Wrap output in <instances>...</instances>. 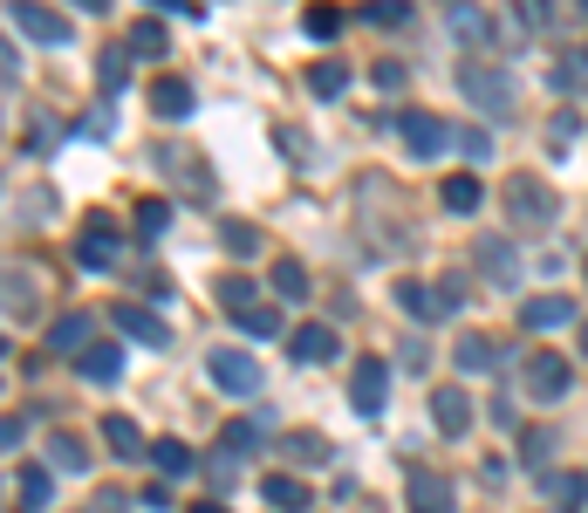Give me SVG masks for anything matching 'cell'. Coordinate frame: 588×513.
Returning <instances> with one entry per match:
<instances>
[{
    "instance_id": "cell-15",
    "label": "cell",
    "mask_w": 588,
    "mask_h": 513,
    "mask_svg": "<svg viewBox=\"0 0 588 513\" xmlns=\"http://www.w3.org/2000/svg\"><path fill=\"white\" fill-rule=\"evenodd\" d=\"M104 445H110L117 458H151V445H144L137 418H123V410H110V418H104Z\"/></svg>"
},
{
    "instance_id": "cell-50",
    "label": "cell",
    "mask_w": 588,
    "mask_h": 513,
    "mask_svg": "<svg viewBox=\"0 0 588 513\" xmlns=\"http://www.w3.org/2000/svg\"><path fill=\"white\" fill-rule=\"evenodd\" d=\"M151 8H178V0H151Z\"/></svg>"
},
{
    "instance_id": "cell-38",
    "label": "cell",
    "mask_w": 588,
    "mask_h": 513,
    "mask_svg": "<svg viewBox=\"0 0 588 513\" xmlns=\"http://www.w3.org/2000/svg\"><path fill=\"white\" fill-rule=\"evenodd\" d=\"M96 75H104V90H123V75H131V48H104Z\"/></svg>"
},
{
    "instance_id": "cell-44",
    "label": "cell",
    "mask_w": 588,
    "mask_h": 513,
    "mask_svg": "<svg viewBox=\"0 0 588 513\" xmlns=\"http://www.w3.org/2000/svg\"><path fill=\"white\" fill-rule=\"evenodd\" d=\"M370 75H376V90H404V62H376Z\"/></svg>"
},
{
    "instance_id": "cell-42",
    "label": "cell",
    "mask_w": 588,
    "mask_h": 513,
    "mask_svg": "<svg viewBox=\"0 0 588 513\" xmlns=\"http://www.w3.org/2000/svg\"><path fill=\"white\" fill-rule=\"evenodd\" d=\"M370 21H376V28H397V21L404 14H411V8H404V0H370V8H363Z\"/></svg>"
},
{
    "instance_id": "cell-39",
    "label": "cell",
    "mask_w": 588,
    "mask_h": 513,
    "mask_svg": "<svg viewBox=\"0 0 588 513\" xmlns=\"http://www.w3.org/2000/svg\"><path fill=\"white\" fill-rule=\"evenodd\" d=\"M219 301L233 308V315H240V308H253V281H247V274H226V281H219Z\"/></svg>"
},
{
    "instance_id": "cell-14",
    "label": "cell",
    "mask_w": 588,
    "mask_h": 513,
    "mask_svg": "<svg viewBox=\"0 0 588 513\" xmlns=\"http://www.w3.org/2000/svg\"><path fill=\"white\" fill-rule=\"evenodd\" d=\"M479 274L493 281V288H514V281H520V253L506 240H479Z\"/></svg>"
},
{
    "instance_id": "cell-23",
    "label": "cell",
    "mask_w": 588,
    "mask_h": 513,
    "mask_svg": "<svg viewBox=\"0 0 588 513\" xmlns=\"http://www.w3.org/2000/svg\"><path fill=\"white\" fill-rule=\"evenodd\" d=\"M452 363L479 377V370H493V363H500V349L485 343V336H458V343H452Z\"/></svg>"
},
{
    "instance_id": "cell-16",
    "label": "cell",
    "mask_w": 588,
    "mask_h": 513,
    "mask_svg": "<svg viewBox=\"0 0 588 513\" xmlns=\"http://www.w3.org/2000/svg\"><path fill=\"white\" fill-rule=\"evenodd\" d=\"M75 370H83L89 383H117L123 377V349L117 343H89L83 356H75Z\"/></svg>"
},
{
    "instance_id": "cell-49",
    "label": "cell",
    "mask_w": 588,
    "mask_h": 513,
    "mask_svg": "<svg viewBox=\"0 0 588 513\" xmlns=\"http://www.w3.org/2000/svg\"><path fill=\"white\" fill-rule=\"evenodd\" d=\"M192 513H226V506H213V500H206V506H192Z\"/></svg>"
},
{
    "instance_id": "cell-32",
    "label": "cell",
    "mask_w": 588,
    "mask_h": 513,
    "mask_svg": "<svg viewBox=\"0 0 588 513\" xmlns=\"http://www.w3.org/2000/svg\"><path fill=\"white\" fill-rule=\"evenodd\" d=\"M274 295H280V301H301V295H309V267H301V261H280V267H274Z\"/></svg>"
},
{
    "instance_id": "cell-37",
    "label": "cell",
    "mask_w": 588,
    "mask_h": 513,
    "mask_svg": "<svg viewBox=\"0 0 588 513\" xmlns=\"http://www.w3.org/2000/svg\"><path fill=\"white\" fill-rule=\"evenodd\" d=\"M548 452H554V431H548V425H527L520 458H527V466H548Z\"/></svg>"
},
{
    "instance_id": "cell-27",
    "label": "cell",
    "mask_w": 588,
    "mask_h": 513,
    "mask_svg": "<svg viewBox=\"0 0 588 513\" xmlns=\"http://www.w3.org/2000/svg\"><path fill=\"white\" fill-rule=\"evenodd\" d=\"M48 458H56L62 473H83V466H89V445L75 439V431H56V439H48Z\"/></svg>"
},
{
    "instance_id": "cell-54",
    "label": "cell",
    "mask_w": 588,
    "mask_h": 513,
    "mask_svg": "<svg viewBox=\"0 0 588 513\" xmlns=\"http://www.w3.org/2000/svg\"><path fill=\"white\" fill-rule=\"evenodd\" d=\"M581 62H588V48H581Z\"/></svg>"
},
{
    "instance_id": "cell-1",
    "label": "cell",
    "mask_w": 588,
    "mask_h": 513,
    "mask_svg": "<svg viewBox=\"0 0 588 513\" xmlns=\"http://www.w3.org/2000/svg\"><path fill=\"white\" fill-rule=\"evenodd\" d=\"M500 205H506V219L520 226V234H541V226H554V192L541 186L533 171H514L500 186Z\"/></svg>"
},
{
    "instance_id": "cell-4",
    "label": "cell",
    "mask_w": 588,
    "mask_h": 513,
    "mask_svg": "<svg viewBox=\"0 0 588 513\" xmlns=\"http://www.w3.org/2000/svg\"><path fill=\"white\" fill-rule=\"evenodd\" d=\"M8 21L28 41H41V48H69L75 35H69V21L56 14V8H41V0H8Z\"/></svg>"
},
{
    "instance_id": "cell-48",
    "label": "cell",
    "mask_w": 588,
    "mask_h": 513,
    "mask_svg": "<svg viewBox=\"0 0 588 513\" xmlns=\"http://www.w3.org/2000/svg\"><path fill=\"white\" fill-rule=\"evenodd\" d=\"M75 8H83V14H104V8H110V0H75Z\"/></svg>"
},
{
    "instance_id": "cell-25",
    "label": "cell",
    "mask_w": 588,
    "mask_h": 513,
    "mask_svg": "<svg viewBox=\"0 0 588 513\" xmlns=\"http://www.w3.org/2000/svg\"><path fill=\"white\" fill-rule=\"evenodd\" d=\"M397 308H404L411 322H431V315H439V295H431L424 281H397Z\"/></svg>"
},
{
    "instance_id": "cell-45",
    "label": "cell",
    "mask_w": 588,
    "mask_h": 513,
    "mask_svg": "<svg viewBox=\"0 0 588 513\" xmlns=\"http://www.w3.org/2000/svg\"><path fill=\"white\" fill-rule=\"evenodd\" d=\"M21 439H28V425H21V418H0V452H14Z\"/></svg>"
},
{
    "instance_id": "cell-47",
    "label": "cell",
    "mask_w": 588,
    "mask_h": 513,
    "mask_svg": "<svg viewBox=\"0 0 588 513\" xmlns=\"http://www.w3.org/2000/svg\"><path fill=\"white\" fill-rule=\"evenodd\" d=\"M14 69H21V62H14V48H8V35H0V75H8V83H14Z\"/></svg>"
},
{
    "instance_id": "cell-53",
    "label": "cell",
    "mask_w": 588,
    "mask_h": 513,
    "mask_svg": "<svg viewBox=\"0 0 588 513\" xmlns=\"http://www.w3.org/2000/svg\"><path fill=\"white\" fill-rule=\"evenodd\" d=\"M581 14H588V0H581Z\"/></svg>"
},
{
    "instance_id": "cell-31",
    "label": "cell",
    "mask_w": 588,
    "mask_h": 513,
    "mask_svg": "<svg viewBox=\"0 0 588 513\" xmlns=\"http://www.w3.org/2000/svg\"><path fill=\"white\" fill-rule=\"evenodd\" d=\"M151 458H158V473H165V479L192 473V445H178V439H158V445H151Z\"/></svg>"
},
{
    "instance_id": "cell-8",
    "label": "cell",
    "mask_w": 588,
    "mask_h": 513,
    "mask_svg": "<svg viewBox=\"0 0 588 513\" xmlns=\"http://www.w3.org/2000/svg\"><path fill=\"white\" fill-rule=\"evenodd\" d=\"M397 138L411 144V158H439V151L452 144L445 117H431V110H397Z\"/></svg>"
},
{
    "instance_id": "cell-55",
    "label": "cell",
    "mask_w": 588,
    "mask_h": 513,
    "mask_svg": "<svg viewBox=\"0 0 588 513\" xmlns=\"http://www.w3.org/2000/svg\"><path fill=\"white\" fill-rule=\"evenodd\" d=\"M581 274H588V267H581Z\"/></svg>"
},
{
    "instance_id": "cell-10",
    "label": "cell",
    "mask_w": 588,
    "mask_h": 513,
    "mask_svg": "<svg viewBox=\"0 0 588 513\" xmlns=\"http://www.w3.org/2000/svg\"><path fill=\"white\" fill-rule=\"evenodd\" d=\"M568 322H575L568 295H527L520 301V329H527V336H554V329H568Z\"/></svg>"
},
{
    "instance_id": "cell-13",
    "label": "cell",
    "mask_w": 588,
    "mask_h": 513,
    "mask_svg": "<svg viewBox=\"0 0 588 513\" xmlns=\"http://www.w3.org/2000/svg\"><path fill=\"white\" fill-rule=\"evenodd\" d=\"M431 418H439L445 439H458V431H472V397L458 383H445V391H431Z\"/></svg>"
},
{
    "instance_id": "cell-33",
    "label": "cell",
    "mask_w": 588,
    "mask_h": 513,
    "mask_svg": "<svg viewBox=\"0 0 588 513\" xmlns=\"http://www.w3.org/2000/svg\"><path fill=\"white\" fill-rule=\"evenodd\" d=\"M301 28H309L315 41H328V35H343V8H328V0H315V8L301 14Z\"/></svg>"
},
{
    "instance_id": "cell-28",
    "label": "cell",
    "mask_w": 588,
    "mask_h": 513,
    "mask_svg": "<svg viewBox=\"0 0 588 513\" xmlns=\"http://www.w3.org/2000/svg\"><path fill=\"white\" fill-rule=\"evenodd\" d=\"M123 48H131V56H144V62H151V56H165V48H171V41H165V21H137Z\"/></svg>"
},
{
    "instance_id": "cell-21",
    "label": "cell",
    "mask_w": 588,
    "mask_h": 513,
    "mask_svg": "<svg viewBox=\"0 0 588 513\" xmlns=\"http://www.w3.org/2000/svg\"><path fill=\"white\" fill-rule=\"evenodd\" d=\"M261 493H267V506H274V513H301V506H309V486H301V479H288V473L261 479Z\"/></svg>"
},
{
    "instance_id": "cell-12",
    "label": "cell",
    "mask_w": 588,
    "mask_h": 513,
    "mask_svg": "<svg viewBox=\"0 0 588 513\" xmlns=\"http://www.w3.org/2000/svg\"><path fill=\"white\" fill-rule=\"evenodd\" d=\"M151 158H158V171H165V178H178V186H185V192H213L206 165H199L185 144H158V151H151Z\"/></svg>"
},
{
    "instance_id": "cell-24",
    "label": "cell",
    "mask_w": 588,
    "mask_h": 513,
    "mask_svg": "<svg viewBox=\"0 0 588 513\" xmlns=\"http://www.w3.org/2000/svg\"><path fill=\"white\" fill-rule=\"evenodd\" d=\"M14 479H21V513H48V500H56V486H48V473H41V466H21Z\"/></svg>"
},
{
    "instance_id": "cell-7",
    "label": "cell",
    "mask_w": 588,
    "mask_h": 513,
    "mask_svg": "<svg viewBox=\"0 0 588 513\" xmlns=\"http://www.w3.org/2000/svg\"><path fill=\"white\" fill-rule=\"evenodd\" d=\"M206 370H213V383H219L226 397H253V391L267 383V377H261V363H253L247 349H213V363H206Z\"/></svg>"
},
{
    "instance_id": "cell-2",
    "label": "cell",
    "mask_w": 588,
    "mask_h": 513,
    "mask_svg": "<svg viewBox=\"0 0 588 513\" xmlns=\"http://www.w3.org/2000/svg\"><path fill=\"white\" fill-rule=\"evenodd\" d=\"M568 383H575V370H568V356H554V349H533L520 363V391L533 404H561V397H568Z\"/></svg>"
},
{
    "instance_id": "cell-35",
    "label": "cell",
    "mask_w": 588,
    "mask_h": 513,
    "mask_svg": "<svg viewBox=\"0 0 588 513\" xmlns=\"http://www.w3.org/2000/svg\"><path fill=\"white\" fill-rule=\"evenodd\" d=\"M233 322L247 329V336H280V315H274V308H261V301H253V308H240Z\"/></svg>"
},
{
    "instance_id": "cell-22",
    "label": "cell",
    "mask_w": 588,
    "mask_h": 513,
    "mask_svg": "<svg viewBox=\"0 0 588 513\" xmlns=\"http://www.w3.org/2000/svg\"><path fill=\"white\" fill-rule=\"evenodd\" d=\"M541 493H548V506L575 513V506H581V493H588V479H581V473H548V479H541Z\"/></svg>"
},
{
    "instance_id": "cell-6",
    "label": "cell",
    "mask_w": 588,
    "mask_h": 513,
    "mask_svg": "<svg viewBox=\"0 0 588 513\" xmlns=\"http://www.w3.org/2000/svg\"><path fill=\"white\" fill-rule=\"evenodd\" d=\"M349 404L363 410V418H376V410L391 404V363H383V356H363V363L349 370Z\"/></svg>"
},
{
    "instance_id": "cell-36",
    "label": "cell",
    "mask_w": 588,
    "mask_h": 513,
    "mask_svg": "<svg viewBox=\"0 0 588 513\" xmlns=\"http://www.w3.org/2000/svg\"><path fill=\"white\" fill-rule=\"evenodd\" d=\"M219 240L233 247V253H261V226H247V219H226V226H219Z\"/></svg>"
},
{
    "instance_id": "cell-46",
    "label": "cell",
    "mask_w": 588,
    "mask_h": 513,
    "mask_svg": "<svg viewBox=\"0 0 588 513\" xmlns=\"http://www.w3.org/2000/svg\"><path fill=\"white\" fill-rule=\"evenodd\" d=\"M458 151H466V158H485V131H458Z\"/></svg>"
},
{
    "instance_id": "cell-17",
    "label": "cell",
    "mask_w": 588,
    "mask_h": 513,
    "mask_svg": "<svg viewBox=\"0 0 588 513\" xmlns=\"http://www.w3.org/2000/svg\"><path fill=\"white\" fill-rule=\"evenodd\" d=\"M192 83H178V75H158V83H151V110L158 117H192Z\"/></svg>"
},
{
    "instance_id": "cell-3",
    "label": "cell",
    "mask_w": 588,
    "mask_h": 513,
    "mask_svg": "<svg viewBox=\"0 0 588 513\" xmlns=\"http://www.w3.org/2000/svg\"><path fill=\"white\" fill-rule=\"evenodd\" d=\"M75 261H83L89 274H110V267L123 261V234H117V219H110V213H89L83 240H75Z\"/></svg>"
},
{
    "instance_id": "cell-30",
    "label": "cell",
    "mask_w": 588,
    "mask_h": 513,
    "mask_svg": "<svg viewBox=\"0 0 588 513\" xmlns=\"http://www.w3.org/2000/svg\"><path fill=\"white\" fill-rule=\"evenodd\" d=\"M309 90H315V96H343V90H349V62H315V69H309Z\"/></svg>"
},
{
    "instance_id": "cell-11",
    "label": "cell",
    "mask_w": 588,
    "mask_h": 513,
    "mask_svg": "<svg viewBox=\"0 0 588 513\" xmlns=\"http://www.w3.org/2000/svg\"><path fill=\"white\" fill-rule=\"evenodd\" d=\"M110 322H117V336H131V343H144V349H165V343H171V329L151 315V308H137V301H117Z\"/></svg>"
},
{
    "instance_id": "cell-40",
    "label": "cell",
    "mask_w": 588,
    "mask_h": 513,
    "mask_svg": "<svg viewBox=\"0 0 588 513\" xmlns=\"http://www.w3.org/2000/svg\"><path fill=\"white\" fill-rule=\"evenodd\" d=\"M280 452H288V458H328V445L315 439V431H295V439H280Z\"/></svg>"
},
{
    "instance_id": "cell-52",
    "label": "cell",
    "mask_w": 588,
    "mask_h": 513,
    "mask_svg": "<svg viewBox=\"0 0 588 513\" xmlns=\"http://www.w3.org/2000/svg\"><path fill=\"white\" fill-rule=\"evenodd\" d=\"M452 8H466V0H452Z\"/></svg>"
},
{
    "instance_id": "cell-19",
    "label": "cell",
    "mask_w": 588,
    "mask_h": 513,
    "mask_svg": "<svg viewBox=\"0 0 588 513\" xmlns=\"http://www.w3.org/2000/svg\"><path fill=\"white\" fill-rule=\"evenodd\" d=\"M328 356H336V329H322V322L295 329V363H328Z\"/></svg>"
},
{
    "instance_id": "cell-41",
    "label": "cell",
    "mask_w": 588,
    "mask_h": 513,
    "mask_svg": "<svg viewBox=\"0 0 588 513\" xmlns=\"http://www.w3.org/2000/svg\"><path fill=\"white\" fill-rule=\"evenodd\" d=\"M226 445L233 452H261V418H240L233 431H226Z\"/></svg>"
},
{
    "instance_id": "cell-20",
    "label": "cell",
    "mask_w": 588,
    "mask_h": 513,
    "mask_svg": "<svg viewBox=\"0 0 588 513\" xmlns=\"http://www.w3.org/2000/svg\"><path fill=\"white\" fill-rule=\"evenodd\" d=\"M411 506L418 513H452V486L439 473H411Z\"/></svg>"
},
{
    "instance_id": "cell-34",
    "label": "cell",
    "mask_w": 588,
    "mask_h": 513,
    "mask_svg": "<svg viewBox=\"0 0 588 513\" xmlns=\"http://www.w3.org/2000/svg\"><path fill=\"white\" fill-rule=\"evenodd\" d=\"M165 226H171V205H165V199H137V234H144V240H158Z\"/></svg>"
},
{
    "instance_id": "cell-26",
    "label": "cell",
    "mask_w": 588,
    "mask_h": 513,
    "mask_svg": "<svg viewBox=\"0 0 588 513\" xmlns=\"http://www.w3.org/2000/svg\"><path fill=\"white\" fill-rule=\"evenodd\" d=\"M48 343H56L62 356H83L89 349V315H62L56 329H48Z\"/></svg>"
},
{
    "instance_id": "cell-9",
    "label": "cell",
    "mask_w": 588,
    "mask_h": 513,
    "mask_svg": "<svg viewBox=\"0 0 588 513\" xmlns=\"http://www.w3.org/2000/svg\"><path fill=\"white\" fill-rule=\"evenodd\" d=\"M0 308H8V322H35L41 315V288L28 267H0Z\"/></svg>"
},
{
    "instance_id": "cell-43",
    "label": "cell",
    "mask_w": 588,
    "mask_h": 513,
    "mask_svg": "<svg viewBox=\"0 0 588 513\" xmlns=\"http://www.w3.org/2000/svg\"><path fill=\"white\" fill-rule=\"evenodd\" d=\"M431 295H439V308H458V301H466V281H458V274H445Z\"/></svg>"
},
{
    "instance_id": "cell-29",
    "label": "cell",
    "mask_w": 588,
    "mask_h": 513,
    "mask_svg": "<svg viewBox=\"0 0 588 513\" xmlns=\"http://www.w3.org/2000/svg\"><path fill=\"white\" fill-rule=\"evenodd\" d=\"M452 35H458V41H493L500 28H493L479 8H452Z\"/></svg>"
},
{
    "instance_id": "cell-5",
    "label": "cell",
    "mask_w": 588,
    "mask_h": 513,
    "mask_svg": "<svg viewBox=\"0 0 588 513\" xmlns=\"http://www.w3.org/2000/svg\"><path fill=\"white\" fill-rule=\"evenodd\" d=\"M458 90H466L485 117H506V110H514V83H506L500 69H485V62H466V69H458Z\"/></svg>"
},
{
    "instance_id": "cell-18",
    "label": "cell",
    "mask_w": 588,
    "mask_h": 513,
    "mask_svg": "<svg viewBox=\"0 0 588 513\" xmlns=\"http://www.w3.org/2000/svg\"><path fill=\"white\" fill-rule=\"evenodd\" d=\"M479 199H485V192H479V178H472V171H452V178H445V192H439V205H445V213H458V219L479 213Z\"/></svg>"
},
{
    "instance_id": "cell-51",
    "label": "cell",
    "mask_w": 588,
    "mask_h": 513,
    "mask_svg": "<svg viewBox=\"0 0 588 513\" xmlns=\"http://www.w3.org/2000/svg\"><path fill=\"white\" fill-rule=\"evenodd\" d=\"M581 349H588V329H581Z\"/></svg>"
}]
</instances>
